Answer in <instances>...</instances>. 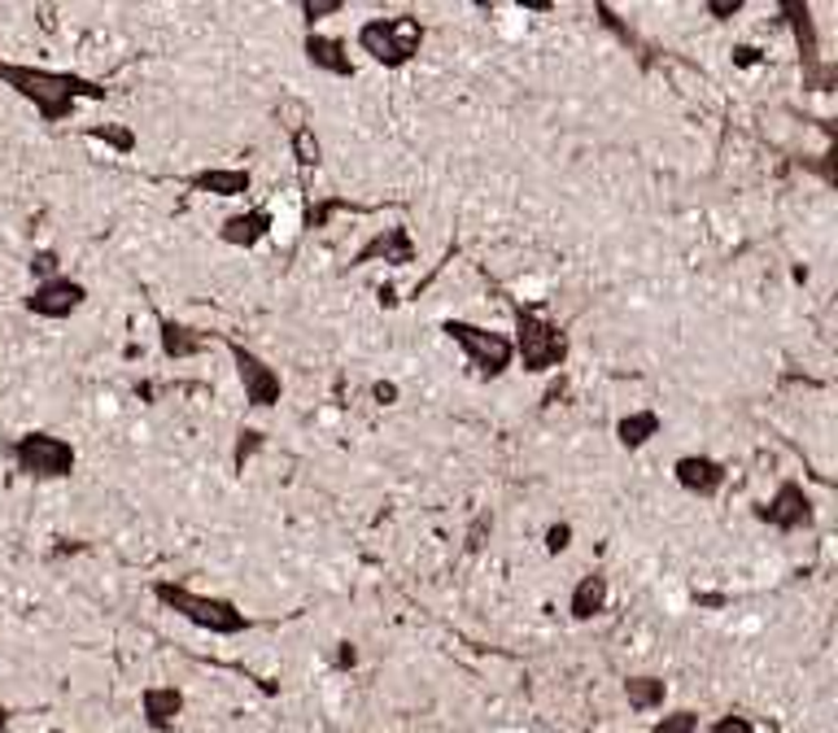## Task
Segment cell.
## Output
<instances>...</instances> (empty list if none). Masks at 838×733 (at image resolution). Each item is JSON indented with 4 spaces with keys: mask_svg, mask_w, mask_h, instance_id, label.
Here are the masks:
<instances>
[{
    "mask_svg": "<svg viewBox=\"0 0 838 733\" xmlns=\"http://www.w3.org/2000/svg\"><path fill=\"white\" fill-rule=\"evenodd\" d=\"M0 83L13 87L22 101H31L44 123H67L79 101H105V83L70 71H44V66L0 62Z\"/></svg>",
    "mask_w": 838,
    "mask_h": 733,
    "instance_id": "6da1fadb",
    "label": "cell"
},
{
    "mask_svg": "<svg viewBox=\"0 0 838 733\" xmlns=\"http://www.w3.org/2000/svg\"><path fill=\"white\" fill-rule=\"evenodd\" d=\"M153 598L162 607H171L175 616H184L188 624L206 629L214 638H236L249 629V616L227 602V598H209V593H193L188 586H175V581H153Z\"/></svg>",
    "mask_w": 838,
    "mask_h": 733,
    "instance_id": "7a4b0ae2",
    "label": "cell"
},
{
    "mask_svg": "<svg viewBox=\"0 0 838 733\" xmlns=\"http://www.w3.org/2000/svg\"><path fill=\"white\" fill-rule=\"evenodd\" d=\"M358 49L376 62V66H407L416 62L423 49V22L416 13H394V18H371L358 27Z\"/></svg>",
    "mask_w": 838,
    "mask_h": 733,
    "instance_id": "3957f363",
    "label": "cell"
},
{
    "mask_svg": "<svg viewBox=\"0 0 838 733\" xmlns=\"http://www.w3.org/2000/svg\"><path fill=\"white\" fill-rule=\"evenodd\" d=\"M511 350H515L524 371L546 375V371L563 366V359H568V337H563V328L542 319L538 310L515 306V341H511Z\"/></svg>",
    "mask_w": 838,
    "mask_h": 733,
    "instance_id": "277c9868",
    "label": "cell"
},
{
    "mask_svg": "<svg viewBox=\"0 0 838 733\" xmlns=\"http://www.w3.org/2000/svg\"><path fill=\"white\" fill-rule=\"evenodd\" d=\"M441 332L468 354V363L477 366L486 380H493V375H502L507 366L515 363V350H511V337L507 332H493V328H477V323H468V319H446L441 323Z\"/></svg>",
    "mask_w": 838,
    "mask_h": 733,
    "instance_id": "5b68a950",
    "label": "cell"
},
{
    "mask_svg": "<svg viewBox=\"0 0 838 733\" xmlns=\"http://www.w3.org/2000/svg\"><path fill=\"white\" fill-rule=\"evenodd\" d=\"M13 463L31 481H67L74 472V445L53 433H22L13 441Z\"/></svg>",
    "mask_w": 838,
    "mask_h": 733,
    "instance_id": "8992f818",
    "label": "cell"
},
{
    "mask_svg": "<svg viewBox=\"0 0 838 733\" xmlns=\"http://www.w3.org/2000/svg\"><path fill=\"white\" fill-rule=\"evenodd\" d=\"M227 345V354H232V363H236V375H241V384H245V402L254 406V411H267V406H276L279 393H284V380H279V371L272 363H263L254 350H245L241 341H223Z\"/></svg>",
    "mask_w": 838,
    "mask_h": 733,
    "instance_id": "52a82bcc",
    "label": "cell"
},
{
    "mask_svg": "<svg viewBox=\"0 0 838 733\" xmlns=\"http://www.w3.org/2000/svg\"><path fill=\"white\" fill-rule=\"evenodd\" d=\"M756 515L765 519L768 528H777V533H799V528L813 524V498L804 494V485L781 481L777 494L768 498L765 507H756Z\"/></svg>",
    "mask_w": 838,
    "mask_h": 733,
    "instance_id": "ba28073f",
    "label": "cell"
},
{
    "mask_svg": "<svg viewBox=\"0 0 838 733\" xmlns=\"http://www.w3.org/2000/svg\"><path fill=\"white\" fill-rule=\"evenodd\" d=\"M88 301V289L70 276H53V280H40L31 293H27V310L40 314V319H70L79 306Z\"/></svg>",
    "mask_w": 838,
    "mask_h": 733,
    "instance_id": "9c48e42d",
    "label": "cell"
},
{
    "mask_svg": "<svg viewBox=\"0 0 838 733\" xmlns=\"http://www.w3.org/2000/svg\"><path fill=\"white\" fill-rule=\"evenodd\" d=\"M673 476H677V485H682L686 494H695V498H716L729 472H725V463H716V458H707V454H682V458L673 463Z\"/></svg>",
    "mask_w": 838,
    "mask_h": 733,
    "instance_id": "30bf717a",
    "label": "cell"
},
{
    "mask_svg": "<svg viewBox=\"0 0 838 733\" xmlns=\"http://www.w3.org/2000/svg\"><path fill=\"white\" fill-rule=\"evenodd\" d=\"M367 262H394V267H407V262H416V245H411V231L407 227H385V231H376L354 258H349V267H367Z\"/></svg>",
    "mask_w": 838,
    "mask_h": 733,
    "instance_id": "8fae6325",
    "label": "cell"
},
{
    "mask_svg": "<svg viewBox=\"0 0 838 733\" xmlns=\"http://www.w3.org/2000/svg\"><path fill=\"white\" fill-rule=\"evenodd\" d=\"M180 712H184V694H180L175 685H149V690L140 694V716H144V725L153 733L175 730Z\"/></svg>",
    "mask_w": 838,
    "mask_h": 733,
    "instance_id": "7c38bea8",
    "label": "cell"
},
{
    "mask_svg": "<svg viewBox=\"0 0 838 733\" xmlns=\"http://www.w3.org/2000/svg\"><path fill=\"white\" fill-rule=\"evenodd\" d=\"M272 210H245V215H227L223 219V227H218V240L223 245H232V249H254V245H263L267 236H272Z\"/></svg>",
    "mask_w": 838,
    "mask_h": 733,
    "instance_id": "4fadbf2b",
    "label": "cell"
},
{
    "mask_svg": "<svg viewBox=\"0 0 838 733\" xmlns=\"http://www.w3.org/2000/svg\"><path fill=\"white\" fill-rule=\"evenodd\" d=\"M306 62L324 74L354 79V58L346 53V40H337V35H306Z\"/></svg>",
    "mask_w": 838,
    "mask_h": 733,
    "instance_id": "5bb4252c",
    "label": "cell"
},
{
    "mask_svg": "<svg viewBox=\"0 0 838 733\" xmlns=\"http://www.w3.org/2000/svg\"><path fill=\"white\" fill-rule=\"evenodd\" d=\"M188 188L193 193H209V197H245L254 188V175L249 171H223V166H214V171L188 175Z\"/></svg>",
    "mask_w": 838,
    "mask_h": 733,
    "instance_id": "9a60e30c",
    "label": "cell"
},
{
    "mask_svg": "<svg viewBox=\"0 0 838 733\" xmlns=\"http://www.w3.org/2000/svg\"><path fill=\"white\" fill-rule=\"evenodd\" d=\"M607 577L603 572H590V577H581L576 581V589H572V598H568V611H572V620H594L603 607H607Z\"/></svg>",
    "mask_w": 838,
    "mask_h": 733,
    "instance_id": "2e32d148",
    "label": "cell"
},
{
    "mask_svg": "<svg viewBox=\"0 0 838 733\" xmlns=\"http://www.w3.org/2000/svg\"><path fill=\"white\" fill-rule=\"evenodd\" d=\"M206 350V332L188 328V323H175V319H162V354L166 359H193Z\"/></svg>",
    "mask_w": 838,
    "mask_h": 733,
    "instance_id": "e0dca14e",
    "label": "cell"
},
{
    "mask_svg": "<svg viewBox=\"0 0 838 733\" xmlns=\"http://www.w3.org/2000/svg\"><path fill=\"white\" fill-rule=\"evenodd\" d=\"M660 429H664V420H660L655 411H628L625 420L616 424V441H621L625 450H642L651 437H660Z\"/></svg>",
    "mask_w": 838,
    "mask_h": 733,
    "instance_id": "ac0fdd59",
    "label": "cell"
},
{
    "mask_svg": "<svg viewBox=\"0 0 838 733\" xmlns=\"http://www.w3.org/2000/svg\"><path fill=\"white\" fill-rule=\"evenodd\" d=\"M625 699L633 712H655V708H664V699H668V681H660V677H628Z\"/></svg>",
    "mask_w": 838,
    "mask_h": 733,
    "instance_id": "d6986e66",
    "label": "cell"
},
{
    "mask_svg": "<svg viewBox=\"0 0 838 733\" xmlns=\"http://www.w3.org/2000/svg\"><path fill=\"white\" fill-rule=\"evenodd\" d=\"M288 148H293V157H297L302 171H319L324 166V145H319V136H315L310 123H297L288 132Z\"/></svg>",
    "mask_w": 838,
    "mask_h": 733,
    "instance_id": "ffe728a7",
    "label": "cell"
},
{
    "mask_svg": "<svg viewBox=\"0 0 838 733\" xmlns=\"http://www.w3.org/2000/svg\"><path fill=\"white\" fill-rule=\"evenodd\" d=\"M263 445H267V437H263L258 429H241V433H236V450H232V467H236V472H245V463H249V458H254Z\"/></svg>",
    "mask_w": 838,
    "mask_h": 733,
    "instance_id": "44dd1931",
    "label": "cell"
},
{
    "mask_svg": "<svg viewBox=\"0 0 838 733\" xmlns=\"http://www.w3.org/2000/svg\"><path fill=\"white\" fill-rule=\"evenodd\" d=\"M88 136H92V141H101V145L119 148V153H132V148H136V136H132L127 127H119V123H105V127H88Z\"/></svg>",
    "mask_w": 838,
    "mask_h": 733,
    "instance_id": "7402d4cb",
    "label": "cell"
},
{
    "mask_svg": "<svg viewBox=\"0 0 838 733\" xmlns=\"http://www.w3.org/2000/svg\"><path fill=\"white\" fill-rule=\"evenodd\" d=\"M651 733H698V716L695 712H686V708H682V712H668L664 721H655V730Z\"/></svg>",
    "mask_w": 838,
    "mask_h": 733,
    "instance_id": "603a6c76",
    "label": "cell"
},
{
    "mask_svg": "<svg viewBox=\"0 0 838 733\" xmlns=\"http://www.w3.org/2000/svg\"><path fill=\"white\" fill-rule=\"evenodd\" d=\"M297 9H302V18H306V22H319V18L341 13V9H346V0H302Z\"/></svg>",
    "mask_w": 838,
    "mask_h": 733,
    "instance_id": "cb8c5ba5",
    "label": "cell"
},
{
    "mask_svg": "<svg viewBox=\"0 0 838 733\" xmlns=\"http://www.w3.org/2000/svg\"><path fill=\"white\" fill-rule=\"evenodd\" d=\"M568 546H572V524H551V528H546V550H551V555H563Z\"/></svg>",
    "mask_w": 838,
    "mask_h": 733,
    "instance_id": "d4e9b609",
    "label": "cell"
},
{
    "mask_svg": "<svg viewBox=\"0 0 838 733\" xmlns=\"http://www.w3.org/2000/svg\"><path fill=\"white\" fill-rule=\"evenodd\" d=\"M707 733H756V725H752L747 716H734V712H729V716L712 721V725H707Z\"/></svg>",
    "mask_w": 838,
    "mask_h": 733,
    "instance_id": "484cf974",
    "label": "cell"
},
{
    "mask_svg": "<svg viewBox=\"0 0 838 733\" xmlns=\"http://www.w3.org/2000/svg\"><path fill=\"white\" fill-rule=\"evenodd\" d=\"M31 276L53 280V276H58V254H49V249H44V254H35V258H31Z\"/></svg>",
    "mask_w": 838,
    "mask_h": 733,
    "instance_id": "4316f807",
    "label": "cell"
},
{
    "mask_svg": "<svg viewBox=\"0 0 838 733\" xmlns=\"http://www.w3.org/2000/svg\"><path fill=\"white\" fill-rule=\"evenodd\" d=\"M703 9H707L712 18H721V22H725V18H734V13H743V0H707Z\"/></svg>",
    "mask_w": 838,
    "mask_h": 733,
    "instance_id": "83f0119b",
    "label": "cell"
},
{
    "mask_svg": "<svg viewBox=\"0 0 838 733\" xmlns=\"http://www.w3.org/2000/svg\"><path fill=\"white\" fill-rule=\"evenodd\" d=\"M371 398H376L380 406H394V402H398V384H394V380H380V384L371 389Z\"/></svg>",
    "mask_w": 838,
    "mask_h": 733,
    "instance_id": "f1b7e54d",
    "label": "cell"
},
{
    "mask_svg": "<svg viewBox=\"0 0 838 733\" xmlns=\"http://www.w3.org/2000/svg\"><path fill=\"white\" fill-rule=\"evenodd\" d=\"M738 53V66H756V49L752 44H743V49H734Z\"/></svg>",
    "mask_w": 838,
    "mask_h": 733,
    "instance_id": "f546056e",
    "label": "cell"
},
{
    "mask_svg": "<svg viewBox=\"0 0 838 733\" xmlns=\"http://www.w3.org/2000/svg\"><path fill=\"white\" fill-rule=\"evenodd\" d=\"M354 660H358V651H354L349 642H341V655H337V663H341V668H354Z\"/></svg>",
    "mask_w": 838,
    "mask_h": 733,
    "instance_id": "4dcf8cb0",
    "label": "cell"
},
{
    "mask_svg": "<svg viewBox=\"0 0 838 733\" xmlns=\"http://www.w3.org/2000/svg\"><path fill=\"white\" fill-rule=\"evenodd\" d=\"M4 725H9V708L0 703V733H4Z\"/></svg>",
    "mask_w": 838,
    "mask_h": 733,
    "instance_id": "1f68e13d",
    "label": "cell"
},
{
    "mask_svg": "<svg viewBox=\"0 0 838 733\" xmlns=\"http://www.w3.org/2000/svg\"><path fill=\"white\" fill-rule=\"evenodd\" d=\"M49 733H62V730H49Z\"/></svg>",
    "mask_w": 838,
    "mask_h": 733,
    "instance_id": "d6a6232c",
    "label": "cell"
}]
</instances>
